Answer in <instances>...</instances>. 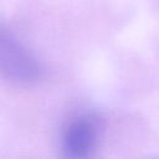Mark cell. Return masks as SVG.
Here are the masks:
<instances>
[{"mask_svg": "<svg viewBox=\"0 0 159 159\" xmlns=\"http://www.w3.org/2000/svg\"><path fill=\"white\" fill-rule=\"evenodd\" d=\"M0 76L20 83L35 82L41 76L37 58L4 29H0Z\"/></svg>", "mask_w": 159, "mask_h": 159, "instance_id": "cell-1", "label": "cell"}, {"mask_svg": "<svg viewBox=\"0 0 159 159\" xmlns=\"http://www.w3.org/2000/svg\"><path fill=\"white\" fill-rule=\"evenodd\" d=\"M102 120L97 114L83 113L72 118L62 132V149L70 158L83 159L93 155L102 135Z\"/></svg>", "mask_w": 159, "mask_h": 159, "instance_id": "cell-2", "label": "cell"}]
</instances>
